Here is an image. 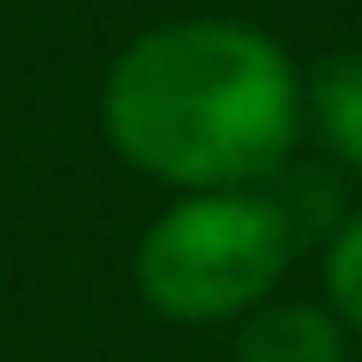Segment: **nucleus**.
Instances as JSON below:
<instances>
[{
    "label": "nucleus",
    "mask_w": 362,
    "mask_h": 362,
    "mask_svg": "<svg viewBox=\"0 0 362 362\" xmlns=\"http://www.w3.org/2000/svg\"><path fill=\"white\" fill-rule=\"evenodd\" d=\"M107 149L163 192L277 185L305 142V64L242 15H170L100 78Z\"/></svg>",
    "instance_id": "1"
},
{
    "label": "nucleus",
    "mask_w": 362,
    "mask_h": 362,
    "mask_svg": "<svg viewBox=\"0 0 362 362\" xmlns=\"http://www.w3.org/2000/svg\"><path fill=\"white\" fill-rule=\"evenodd\" d=\"M305 235L277 185L249 192H170L128 256L135 298L163 327H242L277 298Z\"/></svg>",
    "instance_id": "2"
},
{
    "label": "nucleus",
    "mask_w": 362,
    "mask_h": 362,
    "mask_svg": "<svg viewBox=\"0 0 362 362\" xmlns=\"http://www.w3.org/2000/svg\"><path fill=\"white\" fill-rule=\"evenodd\" d=\"M348 327L320 298H270L235 327L228 362H348Z\"/></svg>",
    "instance_id": "3"
},
{
    "label": "nucleus",
    "mask_w": 362,
    "mask_h": 362,
    "mask_svg": "<svg viewBox=\"0 0 362 362\" xmlns=\"http://www.w3.org/2000/svg\"><path fill=\"white\" fill-rule=\"evenodd\" d=\"M305 142L334 170L362 177V43H341L305 71Z\"/></svg>",
    "instance_id": "4"
},
{
    "label": "nucleus",
    "mask_w": 362,
    "mask_h": 362,
    "mask_svg": "<svg viewBox=\"0 0 362 362\" xmlns=\"http://www.w3.org/2000/svg\"><path fill=\"white\" fill-rule=\"evenodd\" d=\"M320 305L348 327V341H362V199L327 228V242H320Z\"/></svg>",
    "instance_id": "5"
}]
</instances>
